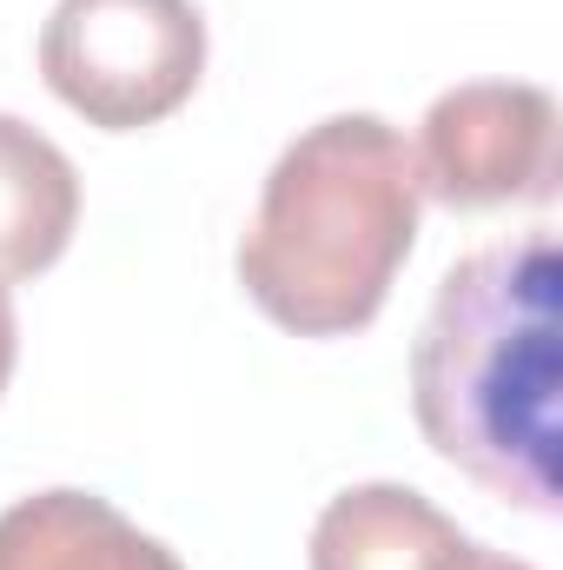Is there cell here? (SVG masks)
<instances>
[{
    "mask_svg": "<svg viewBox=\"0 0 563 570\" xmlns=\"http://www.w3.org/2000/svg\"><path fill=\"white\" fill-rule=\"evenodd\" d=\"M80 219V173L40 127L0 114V279L47 273Z\"/></svg>",
    "mask_w": 563,
    "mask_h": 570,
    "instance_id": "cell-7",
    "label": "cell"
},
{
    "mask_svg": "<svg viewBox=\"0 0 563 570\" xmlns=\"http://www.w3.org/2000/svg\"><path fill=\"white\" fill-rule=\"evenodd\" d=\"M471 538L412 484H352L312 524V570H457Z\"/></svg>",
    "mask_w": 563,
    "mask_h": 570,
    "instance_id": "cell-5",
    "label": "cell"
},
{
    "mask_svg": "<svg viewBox=\"0 0 563 570\" xmlns=\"http://www.w3.org/2000/svg\"><path fill=\"white\" fill-rule=\"evenodd\" d=\"M424 444L477 491L557 518L563 458V253L551 233L457 259L412 345Z\"/></svg>",
    "mask_w": 563,
    "mask_h": 570,
    "instance_id": "cell-1",
    "label": "cell"
},
{
    "mask_svg": "<svg viewBox=\"0 0 563 570\" xmlns=\"http://www.w3.org/2000/svg\"><path fill=\"white\" fill-rule=\"evenodd\" d=\"M457 570H537V564H524V558H504V551H484V544H471Z\"/></svg>",
    "mask_w": 563,
    "mask_h": 570,
    "instance_id": "cell-9",
    "label": "cell"
},
{
    "mask_svg": "<svg viewBox=\"0 0 563 570\" xmlns=\"http://www.w3.org/2000/svg\"><path fill=\"white\" fill-rule=\"evenodd\" d=\"M47 87L100 134H140L179 114L206 73L192 0H60L40 27Z\"/></svg>",
    "mask_w": 563,
    "mask_h": 570,
    "instance_id": "cell-3",
    "label": "cell"
},
{
    "mask_svg": "<svg viewBox=\"0 0 563 570\" xmlns=\"http://www.w3.org/2000/svg\"><path fill=\"white\" fill-rule=\"evenodd\" d=\"M13 345H20V325H13V298L0 279V392H7V372H13Z\"/></svg>",
    "mask_w": 563,
    "mask_h": 570,
    "instance_id": "cell-8",
    "label": "cell"
},
{
    "mask_svg": "<svg viewBox=\"0 0 563 570\" xmlns=\"http://www.w3.org/2000/svg\"><path fill=\"white\" fill-rule=\"evenodd\" d=\"M418 159L378 114L305 127L266 173L239 239V285L298 338L365 332L418 239Z\"/></svg>",
    "mask_w": 563,
    "mask_h": 570,
    "instance_id": "cell-2",
    "label": "cell"
},
{
    "mask_svg": "<svg viewBox=\"0 0 563 570\" xmlns=\"http://www.w3.org/2000/svg\"><path fill=\"white\" fill-rule=\"evenodd\" d=\"M418 193L451 213L557 199V100L531 80H471L431 100L412 146Z\"/></svg>",
    "mask_w": 563,
    "mask_h": 570,
    "instance_id": "cell-4",
    "label": "cell"
},
{
    "mask_svg": "<svg viewBox=\"0 0 563 570\" xmlns=\"http://www.w3.org/2000/svg\"><path fill=\"white\" fill-rule=\"evenodd\" d=\"M0 570H186L93 491H40L0 511Z\"/></svg>",
    "mask_w": 563,
    "mask_h": 570,
    "instance_id": "cell-6",
    "label": "cell"
}]
</instances>
